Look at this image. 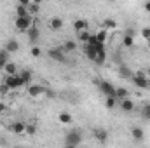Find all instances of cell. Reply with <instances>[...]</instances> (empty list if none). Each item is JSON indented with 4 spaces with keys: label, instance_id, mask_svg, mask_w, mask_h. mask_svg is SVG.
I'll use <instances>...</instances> for the list:
<instances>
[{
    "label": "cell",
    "instance_id": "2e32d148",
    "mask_svg": "<svg viewBox=\"0 0 150 148\" xmlns=\"http://www.w3.org/2000/svg\"><path fill=\"white\" fill-rule=\"evenodd\" d=\"M5 51H9L11 54H12V52H18V51H19V42L14 40V38L7 40V44H5Z\"/></svg>",
    "mask_w": 150,
    "mask_h": 148
},
{
    "label": "cell",
    "instance_id": "7c38bea8",
    "mask_svg": "<svg viewBox=\"0 0 150 148\" xmlns=\"http://www.w3.org/2000/svg\"><path fill=\"white\" fill-rule=\"evenodd\" d=\"M74 30L79 33V32H84V30H89V21L86 19H75L74 21Z\"/></svg>",
    "mask_w": 150,
    "mask_h": 148
},
{
    "label": "cell",
    "instance_id": "5b68a950",
    "mask_svg": "<svg viewBox=\"0 0 150 148\" xmlns=\"http://www.w3.org/2000/svg\"><path fill=\"white\" fill-rule=\"evenodd\" d=\"M47 56H49L51 59L58 61V63H67V56H65L63 47H51V49L47 51Z\"/></svg>",
    "mask_w": 150,
    "mask_h": 148
},
{
    "label": "cell",
    "instance_id": "83f0119b",
    "mask_svg": "<svg viewBox=\"0 0 150 148\" xmlns=\"http://www.w3.org/2000/svg\"><path fill=\"white\" fill-rule=\"evenodd\" d=\"M94 35H96V40H98V42L105 44V42H107V38H108V32H107L105 28H101V30H100L98 33H94Z\"/></svg>",
    "mask_w": 150,
    "mask_h": 148
},
{
    "label": "cell",
    "instance_id": "7402d4cb",
    "mask_svg": "<svg viewBox=\"0 0 150 148\" xmlns=\"http://www.w3.org/2000/svg\"><path fill=\"white\" fill-rule=\"evenodd\" d=\"M4 72H5V75H14V73H18V66H16V63H12V61H7V65L4 66Z\"/></svg>",
    "mask_w": 150,
    "mask_h": 148
},
{
    "label": "cell",
    "instance_id": "484cf974",
    "mask_svg": "<svg viewBox=\"0 0 150 148\" xmlns=\"http://www.w3.org/2000/svg\"><path fill=\"white\" fill-rule=\"evenodd\" d=\"M61 47H63L65 52H74L75 49H77V44H75V40H67Z\"/></svg>",
    "mask_w": 150,
    "mask_h": 148
},
{
    "label": "cell",
    "instance_id": "277c9868",
    "mask_svg": "<svg viewBox=\"0 0 150 148\" xmlns=\"http://www.w3.org/2000/svg\"><path fill=\"white\" fill-rule=\"evenodd\" d=\"M4 82H5L11 89H19V87H23V85H25V82H23V78L19 77V73L5 75V77H4Z\"/></svg>",
    "mask_w": 150,
    "mask_h": 148
},
{
    "label": "cell",
    "instance_id": "9c48e42d",
    "mask_svg": "<svg viewBox=\"0 0 150 148\" xmlns=\"http://www.w3.org/2000/svg\"><path fill=\"white\" fill-rule=\"evenodd\" d=\"M26 33H28V40H30V44H32V45L37 42L38 38H40V30H38L35 25H33V26H30V28L26 30Z\"/></svg>",
    "mask_w": 150,
    "mask_h": 148
},
{
    "label": "cell",
    "instance_id": "1f68e13d",
    "mask_svg": "<svg viewBox=\"0 0 150 148\" xmlns=\"http://www.w3.org/2000/svg\"><path fill=\"white\" fill-rule=\"evenodd\" d=\"M25 134H28V136L37 134V125H35V124H26V131H25Z\"/></svg>",
    "mask_w": 150,
    "mask_h": 148
},
{
    "label": "cell",
    "instance_id": "836d02e7",
    "mask_svg": "<svg viewBox=\"0 0 150 148\" xmlns=\"http://www.w3.org/2000/svg\"><path fill=\"white\" fill-rule=\"evenodd\" d=\"M142 115H143V118H147V120H150V103H149V105H145V106H143V110H142Z\"/></svg>",
    "mask_w": 150,
    "mask_h": 148
},
{
    "label": "cell",
    "instance_id": "4dcf8cb0",
    "mask_svg": "<svg viewBox=\"0 0 150 148\" xmlns=\"http://www.w3.org/2000/svg\"><path fill=\"white\" fill-rule=\"evenodd\" d=\"M89 37H91V32H89V30H84V32H79V40H80V42H84V44H87V42H89Z\"/></svg>",
    "mask_w": 150,
    "mask_h": 148
},
{
    "label": "cell",
    "instance_id": "b9f144b4",
    "mask_svg": "<svg viewBox=\"0 0 150 148\" xmlns=\"http://www.w3.org/2000/svg\"><path fill=\"white\" fill-rule=\"evenodd\" d=\"M147 47H149V51H150V40H149V45H147Z\"/></svg>",
    "mask_w": 150,
    "mask_h": 148
},
{
    "label": "cell",
    "instance_id": "d6986e66",
    "mask_svg": "<svg viewBox=\"0 0 150 148\" xmlns=\"http://www.w3.org/2000/svg\"><path fill=\"white\" fill-rule=\"evenodd\" d=\"M101 28H105L107 32H113V30H117V21L112 19V18H107L105 21H103V26Z\"/></svg>",
    "mask_w": 150,
    "mask_h": 148
},
{
    "label": "cell",
    "instance_id": "ba28073f",
    "mask_svg": "<svg viewBox=\"0 0 150 148\" xmlns=\"http://www.w3.org/2000/svg\"><path fill=\"white\" fill-rule=\"evenodd\" d=\"M45 87L44 85H38V84H30L28 85V96L30 98H38V96H42V94H45Z\"/></svg>",
    "mask_w": 150,
    "mask_h": 148
},
{
    "label": "cell",
    "instance_id": "8d00e7d4",
    "mask_svg": "<svg viewBox=\"0 0 150 148\" xmlns=\"http://www.w3.org/2000/svg\"><path fill=\"white\" fill-rule=\"evenodd\" d=\"M18 4H21V5H26V7H28V5L32 4V0H18Z\"/></svg>",
    "mask_w": 150,
    "mask_h": 148
},
{
    "label": "cell",
    "instance_id": "ac0fdd59",
    "mask_svg": "<svg viewBox=\"0 0 150 148\" xmlns=\"http://www.w3.org/2000/svg\"><path fill=\"white\" fill-rule=\"evenodd\" d=\"M94 138L100 141V143H105L108 140V132L105 129H94Z\"/></svg>",
    "mask_w": 150,
    "mask_h": 148
},
{
    "label": "cell",
    "instance_id": "d590c367",
    "mask_svg": "<svg viewBox=\"0 0 150 148\" xmlns=\"http://www.w3.org/2000/svg\"><path fill=\"white\" fill-rule=\"evenodd\" d=\"M9 91H11V87L4 82V84H0V94L2 96H5V94H9Z\"/></svg>",
    "mask_w": 150,
    "mask_h": 148
},
{
    "label": "cell",
    "instance_id": "4316f807",
    "mask_svg": "<svg viewBox=\"0 0 150 148\" xmlns=\"http://www.w3.org/2000/svg\"><path fill=\"white\" fill-rule=\"evenodd\" d=\"M9 54H11V52L5 51V49L0 51V70H4V66L7 65V61H9Z\"/></svg>",
    "mask_w": 150,
    "mask_h": 148
},
{
    "label": "cell",
    "instance_id": "603a6c76",
    "mask_svg": "<svg viewBox=\"0 0 150 148\" xmlns=\"http://www.w3.org/2000/svg\"><path fill=\"white\" fill-rule=\"evenodd\" d=\"M28 14H30V12H28V7L18 4V7H16V18H25V16H28Z\"/></svg>",
    "mask_w": 150,
    "mask_h": 148
},
{
    "label": "cell",
    "instance_id": "ab89813d",
    "mask_svg": "<svg viewBox=\"0 0 150 148\" xmlns=\"http://www.w3.org/2000/svg\"><path fill=\"white\" fill-rule=\"evenodd\" d=\"M0 145H7V140H0Z\"/></svg>",
    "mask_w": 150,
    "mask_h": 148
},
{
    "label": "cell",
    "instance_id": "ffe728a7",
    "mask_svg": "<svg viewBox=\"0 0 150 148\" xmlns=\"http://www.w3.org/2000/svg\"><path fill=\"white\" fill-rule=\"evenodd\" d=\"M58 120H59L61 124H72L74 117H72V113H68V111H61V113L58 115Z\"/></svg>",
    "mask_w": 150,
    "mask_h": 148
},
{
    "label": "cell",
    "instance_id": "f35d334b",
    "mask_svg": "<svg viewBox=\"0 0 150 148\" xmlns=\"http://www.w3.org/2000/svg\"><path fill=\"white\" fill-rule=\"evenodd\" d=\"M145 11L150 14V0H147V2H145Z\"/></svg>",
    "mask_w": 150,
    "mask_h": 148
},
{
    "label": "cell",
    "instance_id": "4fadbf2b",
    "mask_svg": "<svg viewBox=\"0 0 150 148\" xmlns=\"http://www.w3.org/2000/svg\"><path fill=\"white\" fill-rule=\"evenodd\" d=\"M96 49H94V45H91V44H86L84 45V54H86V58L89 59V61H94V58H96Z\"/></svg>",
    "mask_w": 150,
    "mask_h": 148
},
{
    "label": "cell",
    "instance_id": "30bf717a",
    "mask_svg": "<svg viewBox=\"0 0 150 148\" xmlns=\"http://www.w3.org/2000/svg\"><path fill=\"white\" fill-rule=\"evenodd\" d=\"M117 73H119V77L120 78H126V80H131V77H133V73L134 72H131L126 65H119V68H117Z\"/></svg>",
    "mask_w": 150,
    "mask_h": 148
},
{
    "label": "cell",
    "instance_id": "f546056e",
    "mask_svg": "<svg viewBox=\"0 0 150 148\" xmlns=\"http://www.w3.org/2000/svg\"><path fill=\"white\" fill-rule=\"evenodd\" d=\"M28 12H30L32 16H37L38 12H40V4H35V2H32V4L28 5Z\"/></svg>",
    "mask_w": 150,
    "mask_h": 148
},
{
    "label": "cell",
    "instance_id": "74e56055",
    "mask_svg": "<svg viewBox=\"0 0 150 148\" xmlns=\"http://www.w3.org/2000/svg\"><path fill=\"white\" fill-rule=\"evenodd\" d=\"M5 110H7V106H5V103H4V101H0V113H4Z\"/></svg>",
    "mask_w": 150,
    "mask_h": 148
},
{
    "label": "cell",
    "instance_id": "44dd1931",
    "mask_svg": "<svg viewBox=\"0 0 150 148\" xmlns=\"http://www.w3.org/2000/svg\"><path fill=\"white\" fill-rule=\"evenodd\" d=\"M19 77L23 78V82L25 84H30L32 80H33V73H32V70H21V72H18Z\"/></svg>",
    "mask_w": 150,
    "mask_h": 148
},
{
    "label": "cell",
    "instance_id": "7a4b0ae2",
    "mask_svg": "<svg viewBox=\"0 0 150 148\" xmlns=\"http://www.w3.org/2000/svg\"><path fill=\"white\" fill-rule=\"evenodd\" d=\"M131 82H133L138 89H149V87H150L149 77H147V73H143V72L133 73V77H131Z\"/></svg>",
    "mask_w": 150,
    "mask_h": 148
},
{
    "label": "cell",
    "instance_id": "d6a6232c",
    "mask_svg": "<svg viewBox=\"0 0 150 148\" xmlns=\"http://www.w3.org/2000/svg\"><path fill=\"white\" fill-rule=\"evenodd\" d=\"M30 52H32V56H33V58H38V56L42 54V49H40L38 45H32V51H30Z\"/></svg>",
    "mask_w": 150,
    "mask_h": 148
},
{
    "label": "cell",
    "instance_id": "d4e9b609",
    "mask_svg": "<svg viewBox=\"0 0 150 148\" xmlns=\"http://www.w3.org/2000/svg\"><path fill=\"white\" fill-rule=\"evenodd\" d=\"M129 96V91L126 89V87H117L115 89V98L117 99H124V98H127Z\"/></svg>",
    "mask_w": 150,
    "mask_h": 148
},
{
    "label": "cell",
    "instance_id": "6da1fadb",
    "mask_svg": "<svg viewBox=\"0 0 150 148\" xmlns=\"http://www.w3.org/2000/svg\"><path fill=\"white\" fill-rule=\"evenodd\" d=\"M80 143H82V132L79 129H74V131L67 132V136H65V145L67 147L74 148V147H79Z\"/></svg>",
    "mask_w": 150,
    "mask_h": 148
},
{
    "label": "cell",
    "instance_id": "8fae6325",
    "mask_svg": "<svg viewBox=\"0 0 150 148\" xmlns=\"http://www.w3.org/2000/svg\"><path fill=\"white\" fill-rule=\"evenodd\" d=\"M120 103V108H122V111H133L134 110V101L133 99H129V96L127 98H124V99H119Z\"/></svg>",
    "mask_w": 150,
    "mask_h": 148
},
{
    "label": "cell",
    "instance_id": "60d3db41",
    "mask_svg": "<svg viewBox=\"0 0 150 148\" xmlns=\"http://www.w3.org/2000/svg\"><path fill=\"white\" fill-rule=\"evenodd\" d=\"M32 2H35V4H42V0H32Z\"/></svg>",
    "mask_w": 150,
    "mask_h": 148
},
{
    "label": "cell",
    "instance_id": "cb8c5ba5",
    "mask_svg": "<svg viewBox=\"0 0 150 148\" xmlns=\"http://www.w3.org/2000/svg\"><path fill=\"white\" fill-rule=\"evenodd\" d=\"M105 61H107V51H98L96 58H94V63L96 65H103Z\"/></svg>",
    "mask_w": 150,
    "mask_h": 148
},
{
    "label": "cell",
    "instance_id": "8992f818",
    "mask_svg": "<svg viewBox=\"0 0 150 148\" xmlns=\"http://www.w3.org/2000/svg\"><path fill=\"white\" fill-rule=\"evenodd\" d=\"M96 84L100 85V91H101L105 96H113V98H115V87H113L110 82H105V80H96Z\"/></svg>",
    "mask_w": 150,
    "mask_h": 148
},
{
    "label": "cell",
    "instance_id": "5bb4252c",
    "mask_svg": "<svg viewBox=\"0 0 150 148\" xmlns=\"http://www.w3.org/2000/svg\"><path fill=\"white\" fill-rule=\"evenodd\" d=\"M11 131H12L14 134H25V131H26V124L21 122V120H18V122H14V124L11 125Z\"/></svg>",
    "mask_w": 150,
    "mask_h": 148
},
{
    "label": "cell",
    "instance_id": "e0dca14e",
    "mask_svg": "<svg viewBox=\"0 0 150 148\" xmlns=\"http://www.w3.org/2000/svg\"><path fill=\"white\" fill-rule=\"evenodd\" d=\"M131 136L136 140V141H143L145 140V131L142 127H133L131 129Z\"/></svg>",
    "mask_w": 150,
    "mask_h": 148
},
{
    "label": "cell",
    "instance_id": "3957f363",
    "mask_svg": "<svg viewBox=\"0 0 150 148\" xmlns=\"http://www.w3.org/2000/svg\"><path fill=\"white\" fill-rule=\"evenodd\" d=\"M33 16L32 14H28V16H25V18H16V30L18 32H26L30 26H33Z\"/></svg>",
    "mask_w": 150,
    "mask_h": 148
},
{
    "label": "cell",
    "instance_id": "e575fe53",
    "mask_svg": "<svg viewBox=\"0 0 150 148\" xmlns=\"http://www.w3.org/2000/svg\"><path fill=\"white\" fill-rule=\"evenodd\" d=\"M142 37L145 38L147 42L150 40V26H145V28H142Z\"/></svg>",
    "mask_w": 150,
    "mask_h": 148
},
{
    "label": "cell",
    "instance_id": "f1b7e54d",
    "mask_svg": "<svg viewBox=\"0 0 150 148\" xmlns=\"http://www.w3.org/2000/svg\"><path fill=\"white\" fill-rule=\"evenodd\" d=\"M117 98H113V96H107V101H105V106L108 108V110H112V108H115L117 106Z\"/></svg>",
    "mask_w": 150,
    "mask_h": 148
},
{
    "label": "cell",
    "instance_id": "9a60e30c",
    "mask_svg": "<svg viewBox=\"0 0 150 148\" xmlns=\"http://www.w3.org/2000/svg\"><path fill=\"white\" fill-rule=\"evenodd\" d=\"M49 26H51V30H54V32H58V30H61L63 28V19L61 18H51V21H49Z\"/></svg>",
    "mask_w": 150,
    "mask_h": 148
},
{
    "label": "cell",
    "instance_id": "52a82bcc",
    "mask_svg": "<svg viewBox=\"0 0 150 148\" xmlns=\"http://www.w3.org/2000/svg\"><path fill=\"white\" fill-rule=\"evenodd\" d=\"M134 35H136V32H134L133 28H131V30L127 28L126 33H124V37H122V45L127 47V49H131V47L134 45Z\"/></svg>",
    "mask_w": 150,
    "mask_h": 148
}]
</instances>
